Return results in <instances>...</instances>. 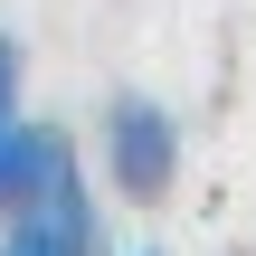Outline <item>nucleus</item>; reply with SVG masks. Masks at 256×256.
Here are the masks:
<instances>
[{
  "label": "nucleus",
  "instance_id": "obj_1",
  "mask_svg": "<svg viewBox=\"0 0 256 256\" xmlns=\"http://www.w3.org/2000/svg\"><path fill=\"white\" fill-rule=\"evenodd\" d=\"M0 218L48 238L57 256H114L104 247V218H95V190H86V162L57 124H19L10 152H0Z\"/></svg>",
  "mask_w": 256,
  "mask_h": 256
},
{
  "label": "nucleus",
  "instance_id": "obj_2",
  "mask_svg": "<svg viewBox=\"0 0 256 256\" xmlns=\"http://www.w3.org/2000/svg\"><path fill=\"white\" fill-rule=\"evenodd\" d=\"M95 152H104V180H114L133 209L171 200V180H180V124H171V104H152V95H114L104 124H95Z\"/></svg>",
  "mask_w": 256,
  "mask_h": 256
},
{
  "label": "nucleus",
  "instance_id": "obj_3",
  "mask_svg": "<svg viewBox=\"0 0 256 256\" xmlns=\"http://www.w3.org/2000/svg\"><path fill=\"white\" fill-rule=\"evenodd\" d=\"M10 133H19V38L0 28V152H10Z\"/></svg>",
  "mask_w": 256,
  "mask_h": 256
},
{
  "label": "nucleus",
  "instance_id": "obj_4",
  "mask_svg": "<svg viewBox=\"0 0 256 256\" xmlns=\"http://www.w3.org/2000/svg\"><path fill=\"white\" fill-rule=\"evenodd\" d=\"M0 256H57V247H48V238H28V228H10V218H0Z\"/></svg>",
  "mask_w": 256,
  "mask_h": 256
},
{
  "label": "nucleus",
  "instance_id": "obj_5",
  "mask_svg": "<svg viewBox=\"0 0 256 256\" xmlns=\"http://www.w3.org/2000/svg\"><path fill=\"white\" fill-rule=\"evenodd\" d=\"M142 256H162V247H142Z\"/></svg>",
  "mask_w": 256,
  "mask_h": 256
}]
</instances>
